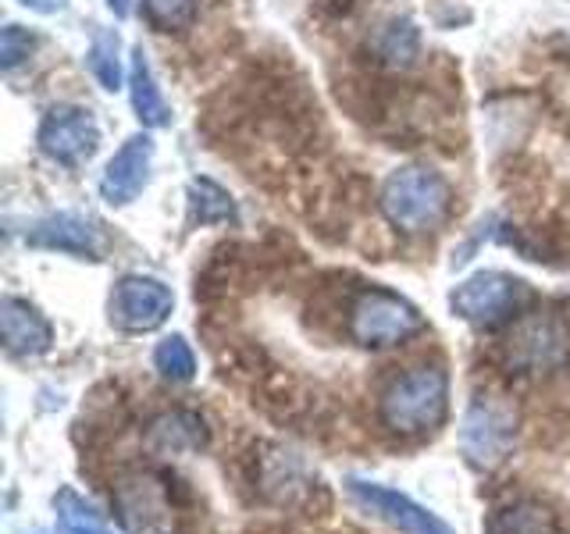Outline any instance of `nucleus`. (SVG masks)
<instances>
[{
    "label": "nucleus",
    "instance_id": "obj_1",
    "mask_svg": "<svg viewBox=\"0 0 570 534\" xmlns=\"http://www.w3.org/2000/svg\"><path fill=\"white\" fill-rule=\"evenodd\" d=\"M450 409V374L435 364L410 367L382 392V424L400 438H417L435 432Z\"/></svg>",
    "mask_w": 570,
    "mask_h": 534
},
{
    "label": "nucleus",
    "instance_id": "obj_2",
    "mask_svg": "<svg viewBox=\"0 0 570 534\" xmlns=\"http://www.w3.org/2000/svg\"><path fill=\"white\" fill-rule=\"evenodd\" d=\"M382 214L403 236H424L442 228L453 207L450 182L432 168H400L382 186Z\"/></svg>",
    "mask_w": 570,
    "mask_h": 534
},
{
    "label": "nucleus",
    "instance_id": "obj_3",
    "mask_svg": "<svg viewBox=\"0 0 570 534\" xmlns=\"http://www.w3.org/2000/svg\"><path fill=\"white\" fill-rule=\"evenodd\" d=\"M115 521L125 534H178V506L171 481L160 471H125L111 485Z\"/></svg>",
    "mask_w": 570,
    "mask_h": 534
},
{
    "label": "nucleus",
    "instance_id": "obj_4",
    "mask_svg": "<svg viewBox=\"0 0 570 534\" xmlns=\"http://www.w3.org/2000/svg\"><path fill=\"white\" fill-rule=\"evenodd\" d=\"M517 432H521V417L517 406L507 396H474L468 414L460 424V449L468 456L471 467L478 471H495L510 459Z\"/></svg>",
    "mask_w": 570,
    "mask_h": 534
},
{
    "label": "nucleus",
    "instance_id": "obj_5",
    "mask_svg": "<svg viewBox=\"0 0 570 534\" xmlns=\"http://www.w3.org/2000/svg\"><path fill=\"white\" fill-rule=\"evenodd\" d=\"M531 303V289L513 275L503 271H478L468 281H460L450 307L456 317H463L474 328H499L513 320Z\"/></svg>",
    "mask_w": 570,
    "mask_h": 534
},
{
    "label": "nucleus",
    "instance_id": "obj_6",
    "mask_svg": "<svg viewBox=\"0 0 570 534\" xmlns=\"http://www.w3.org/2000/svg\"><path fill=\"white\" fill-rule=\"evenodd\" d=\"M424 328V317L410 299L389 289H367L350 307V338L356 346L382 349L406 343L410 335Z\"/></svg>",
    "mask_w": 570,
    "mask_h": 534
},
{
    "label": "nucleus",
    "instance_id": "obj_7",
    "mask_svg": "<svg viewBox=\"0 0 570 534\" xmlns=\"http://www.w3.org/2000/svg\"><path fill=\"white\" fill-rule=\"evenodd\" d=\"M570 332L557 314H528L513 325L503 343V364L510 374H549L567 364Z\"/></svg>",
    "mask_w": 570,
    "mask_h": 534
},
{
    "label": "nucleus",
    "instance_id": "obj_8",
    "mask_svg": "<svg viewBox=\"0 0 570 534\" xmlns=\"http://www.w3.org/2000/svg\"><path fill=\"white\" fill-rule=\"evenodd\" d=\"M254 467H257V492L275 506L299 510V506H307L317 492L311 467L303 463L299 453L285 449V445L264 442L257 449Z\"/></svg>",
    "mask_w": 570,
    "mask_h": 534
},
{
    "label": "nucleus",
    "instance_id": "obj_9",
    "mask_svg": "<svg viewBox=\"0 0 570 534\" xmlns=\"http://www.w3.org/2000/svg\"><path fill=\"white\" fill-rule=\"evenodd\" d=\"M346 492L356 506H364L371 516H379L389 527H396L400 534H453V527L435 516L432 510H424L414 503L410 495L379 485V481H364V477H350Z\"/></svg>",
    "mask_w": 570,
    "mask_h": 534
},
{
    "label": "nucleus",
    "instance_id": "obj_10",
    "mask_svg": "<svg viewBox=\"0 0 570 534\" xmlns=\"http://www.w3.org/2000/svg\"><path fill=\"white\" fill-rule=\"evenodd\" d=\"M100 147V129L94 115L86 107H71V103H58L50 107L40 121V150L58 160V165L76 168L82 160H89Z\"/></svg>",
    "mask_w": 570,
    "mask_h": 534
},
{
    "label": "nucleus",
    "instance_id": "obj_11",
    "mask_svg": "<svg viewBox=\"0 0 570 534\" xmlns=\"http://www.w3.org/2000/svg\"><path fill=\"white\" fill-rule=\"evenodd\" d=\"M175 296L165 281L147 275H129L115 285L111 296V320L125 332H154L171 317Z\"/></svg>",
    "mask_w": 570,
    "mask_h": 534
},
{
    "label": "nucleus",
    "instance_id": "obj_12",
    "mask_svg": "<svg viewBox=\"0 0 570 534\" xmlns=\"http://www.w3.org/2000/svg\"><path fill=\"white\" fill-rule=\"evenodd\" d=\"M150 165H154V139L150 136H132L125 139V147L111 157L104 178H100V192L111 207L132 204L142 192V186L150 182Z\"/></svg>",
    "mask_w": 570,
    "mask_h": 534
},
{
    "label": "nucleus",
    "instance_id": "obj_13",
    "mask_svg": "<svg viewBox=\"0 0 570 534\" xmlns=\"http://www.w3.org/2000/svg\"><path fill=\"white\" fill-rule=\"evenodd\" d=\"M142 445L154 456H186V453H204L210 445L207 421L193 409H165L147 424Z\"/></svg>",
    "mask_w": 570,
    "mask_h": 534
},
{
    "label": "nucleus",
    "instance_id": "obj_14",
    "mask_svg": "<svg viewBox=\"0 0 570 534\" xmlns=\"http://www.w3.org/2000/svg\"><path fill=\"white\" fill-rule=\"evenodd\" d=\"M0 335L11 356H43L53 346L50 320L18 296L0 299Z\"/></svg>",
    "mask_w": 570,
    "mask_h": 534
},
{
    "label": "nucleus",
    "instance_id": "obj_15",
    "mask_svg": "<svg viewBox=\"0 0 570 534\" xmlns=\"http://www.w3.org/2000/svg\"><path fill=\"white\" fill-rule=\"evenodd\" d=\"M26 243L40 249H61V254L71 257H89V260H97L104 249L97 225L76 218V214H50V218H43L29 231Z\"/></svg>",
    "mask_w": 570,
    "mask_h": 534
},
{
    "label": "nucleus",
    "instance_id": "obj_16",
    "mask_svg": "<svg viewBox=\"0 0 570 534\" xmlns=\"http://www.w3.org/2000/svg\"><path fill=\"white\" fill-rule=\"evenodd\" d=\"M485 534H560V516L539 498H517L489 516Z\"/></svg>",
    "mask_w": 570,
    "mask_h": 534
},
{
    "label": "nucleus",
    "instance_id": "obj_17",
    "mask_svg": "<svg viewBox=\"0 0 570 534\" xmlns=\"http://www.w3.org/2000/svg\"><path fill=\"white\" fill-rule=\"evenodd\" d=\"M129 93H132V107H136L142 125H150V129H165V125L171 121V111H168V103L154 82V71H150V61H147V53H142V47L132 50Z\"/></svg>",
    "mask_w": 570,
    "mask_h": 534
},
{
    "label": "nucleus",
    "instance_id": "obj_18",
    "mask_svg": "<svg viewBox=\"0 0 570 534\" xmlns=\"http://www.w3.org/2000/svg\"><path fill=\"white\" fill-rule=\"evenodd\" d=\"M189 221L193 225L236 221V204H232V196L218 182H210V178H193L189 182Z\"/></svg>",
    "mask_w": 570,
    "mask_h": 534
},
{
    "label": "nucleus",
    "instance_id": "obj_19",
    "mask_svg": "<svg viewBox=\"0 0 570 534\" xmlns=\"http://www.w3.org/2000/svg\"><path fill=\"white\" fill-rule=\"evenodd\" d=\"M89 71L97 76V82L115 93L121 89V58H118V32L100 29L94 36V47H89Z\"/></svg>",
    "mask_w": 570,
    "mask_h": 534
},
{
    "label": "nucleus",
    "instance_id": "obj_20",
    "mask_svg": "<svg viewBox=\"0 0 570 534\" xmlns=\"http://www.w3.org/2000/svg\"><path fill=\"white\" fill-rule=\"evenodd\" d=\"M379 58L389 65H410L417 58V29L406 22V18H392V22L379 32L374 40Z\"/></svg>",
    "mask_w": 570,
    "mask_h": 534
},
{
    "label": "nucleus",
    "instance_id": "obj_21",
    "mask_svg": "<svg viewBox=\"0 0 570 534\" xmlns=\"http://www.w3.org/2000/svg\"><path fill=\"white\" fill-rule=\"evenodd\" d=\"M154 367L160 378H168V382H189L196 374V356L183 335H171L154 349Z\"/></svg>",
    "mask_w": 570,
    "mask_h": 534
},
{
    "label": "nucleus",
    "instance_id": "obj_22",
    "mask_svg": "<svg viewBox=\"0 0 570 534\" xmlns=\"http://www.w3.org/2000/svg\"><path fill=\"white\" fill-rule=\"evenodd\" d=\"M142 8H147V18H150L154 29H160V32H183V29L193 26L200 0H142Z\"/></svg>",
    "mask_w": 570,
    "mask_h": 534
},
{
    "label": "nucleus",
    "instance_id": "obj_23",
    "mask_svg": "<svg viewBox=\"0 0 570 534\" xmlns=\"http://www.w3.org/2000/svg\"><path fill=\"white\" fill-rule=\"evenodd\" d=\"M58 516H61L65 534H107L104 524L94 516V510H89L82 498L71 495V492H61V498H58Z\"/></svg>",
    "mask_w": 570,
    "mask_h": 534
},
{
    "label": "nucleus",
    "instance_id": "obj_24",
    "mask_svg": "<svg viewBox=\"0 0 570 534\" xmlns=\"http://www.w3.org/2000/svg\"><path fill=\"white\" fill-rule=\"evenodd\" d=\"M32 47H36L32 32H26L22 26H8L4 32H0V65H4V71L22 65L32 53Z\"/></svg>",
    "mask_w": 570,
    "mask_h": 534
},
{
    "label": "nucleus",
    "instance_id": "obj_25",
    "mask_svg": "<svg viewBox=\"0 0 570 534\" xmlns=\"http://www.w3.org/2000/svg\"><path fill=\"white\" fill-rule=\"evenodd\" d=\"M26 8H32V11H40V14H53V11H61L68 0H22Z\"/></svg>",
    "mask_w": 570,
    "mask_h": 534
},
{
    "label": "nucleus",
    "instance_id": "obj_26",
    "mask_svg": "<svg viewBox=\"0 0 570 534\" xmlns=\"http://www.w3.org/2000/svg\"><path fill=\"white\" fill-rule=\"evenodd\" d=\"M107 4H111V11H115L118 18H125V14H129V4H132V0H107Z\"/></svg>",
    "mask_w": 570,
    "mask_h": 534
}]
</instances>
